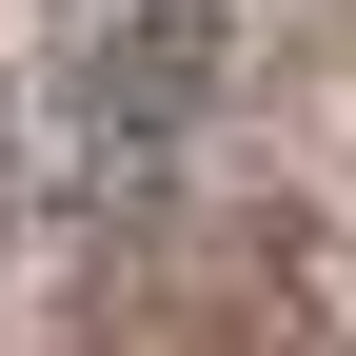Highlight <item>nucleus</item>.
Wrapping results in <instances>:
<instances>
[{
    "mask_svg": "<svg viewBox=\"0 0 356 356\" xmlns=\"http://www.w3.org/2000/svg\"><path fill=\"white\" fill-rule=\"evenodd\" d=\"M139 20H198V0H139Z\"/></svg>",
    "mask_w": 356,
    "mask_h": 356,
    "instance_id": "obj_1",
    "label": "nucleus"
}]
</instances>
